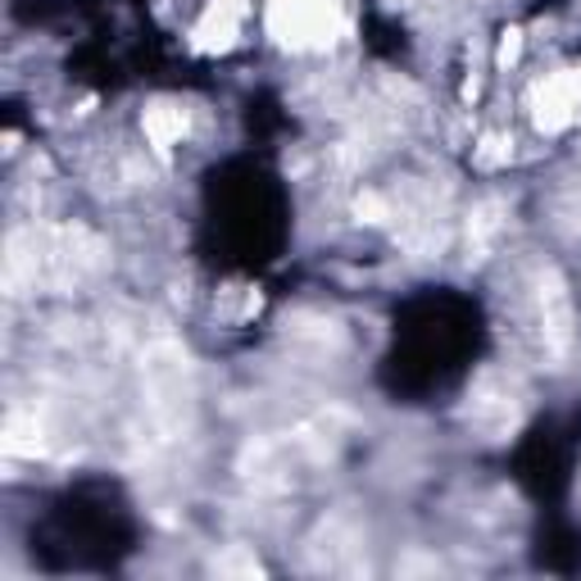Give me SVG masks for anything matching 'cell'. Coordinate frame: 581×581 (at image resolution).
<instances>
[{"instance_id": "1", "label": "cell", "mask_w": 581, "mask_h": 581, "mask_svg": "<svg viewBox=\"0 0 581 581\" xmlns=\"http://www.w3.org/2000/svg\"><path fill=\"white\" fill-rule=\"evenodd\" d=\"M263 23L282 51H327L345 28L336 0H268Z\"/></svg>"}, {"instance_id": "2", "label": "cell", "mask_w": 581, "mask_h": 581, "mask_svg": "<svg viewBox=\"0 0 581 581\" xmlns=\"http://www.w3.org/2000/svg\"><path fill=\"white\" fill-rule=\"evenodd\" d=\"M531 119H536L540 132H559L572 119H581V68L555 73V77H546V83L536 87V96H531Z\"/></svg>"}, {"instance_id": "3", "label": "cell", "mask_w": 581, "mask_h": 581, "mask_svg": "<svg viewBox=\"0 0 581 581\" xmlns=\"http://www.w3.org/2000/svg\"><path fill=\"white\" fill-rule=\"evenodd\" d=\"M237 32H241V6L237 0H214L205 10V19L191 28V46L205 51V55H223L237 46Z\"/></svg>"}, {"instance_id": "4", "label": "cell", "mask_w": 581, "mask_h": 581, "mask_svg": "<svg viewBox=\"0 0 581 581\" xmlns=\"http://www.w3.org/2000/svg\"><path fill=\"white\" fill-rule=\"evenodd\" d=\"M146 137L154 150H173L186 137V114L173 105H150L146 109Z\"/></svg>"}, {"instance_id": "5", "label": "cell", "mask_w": 581, "mask_h": 581, "mask_svg": "<svg viewBox=\"0 0 581 581\" xmlns=\"http://www.w3.org/2000/svg\"><path fill=\"white\" fill-rule=\"evenodd\" d=\"M505 154H509V150H505V141H499V137H486V141H482V150H477V164H482V169H491V164L505 160Z\"/></svg>"}, {"instance_id": "6", "label": "cell", "mask_w": 581, "mask_h": 581, "mask_svg": "<svg viewBox=\"0 0 581 581\" xmlns=\"http://www.w3.org/2000/svg\"><path fill=\"white\" fill-rule=\"evenodd\" d=\"M518 55H523V36L518 32H505V42H499V64H518Z\"/></svg>"}]
</instances>
